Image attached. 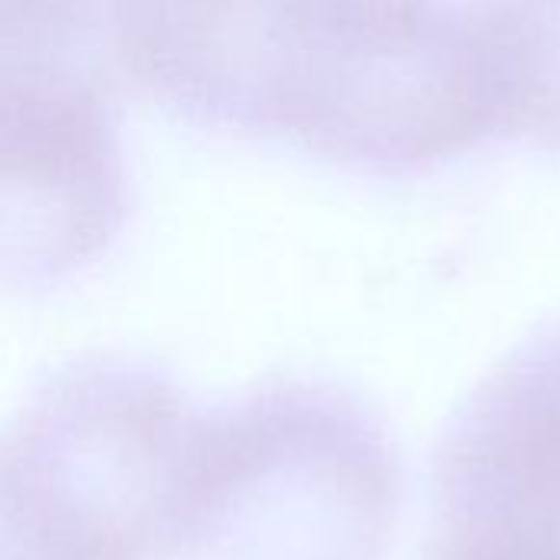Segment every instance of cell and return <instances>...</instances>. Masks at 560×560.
<instances>
[{"label": "cell", "instance_id": "8992f818", "mask_svg": "<svg viewBox=\"0 0 560 560\" xmlns=\"http://www.w3.org/2000/svg\"><path fill=\"white\" fill-rule=\"evenodd\" d=\"M495 138L560 151V0H466Z\"/></svg>", "mask_w": 560, "mask_h": 560}, {"label": "cell", "instance_id": "7a4b0ae2", "mask_svg": "<svg viewBox=\"0 0 560 560\" xmlns=\"http://www.w3.org/2000/svg\"><path fill=\"white\" fill-rule=\"evenodd\" d=\"M210 410L151 361L56 368L0 430V560L190 555Z\"/></svg>", "mask_w": 560, "mask_h": 560}, {"label": "cell", "instance_id": "6da1fadb", "mask_svg": "<svg viewBox=\"0 0 560 560\" xmlns=\"http://www.w3.org/2000/svg\"><path fill=\"white\" fill-rule=\"evenodd\" d=\"M135 89L180 121L420 177L495 138L463 0H108Z\"/></svg>", "mask_w": 560, "mask_h": 560}, {"label": "cell", "instance_id": "5b68a950", "mask_svg": "<svg viewBox=\"0 0 560 560\" xmlns=\"http://www.w3.org/2000/svg\"><path fill=\"white\" fill-rule=\"evenodd\" d=\"M420 560H560V318L515 345L446 420Z\"/></svg>", "mask_w": 560, "mask_h": 560}, {"label": "cell", "instance_id": "277c9868", "mask_svg": "<svg viewBox=\"0 0 560 560\" xmlns=\"http://www.w3.org/2000/svg\"><path fill=\"white\" fill-rule=\"evenodd\" d=\"M131 213L118 115L89 59L0 66V289L92 269Z\"/></svg>", "mask_w": 560, "mask_h": 560}, {"label": "cell", "instance_id": "3957f363", "mask_svg": "<svg viewBox=\"0 0 560 560\" xmlns=\"http://www.w3.org/2000/svg\"><path fill=\"white\" fill-rule=\"evenodd\" d=\"M400 505L384 417L341 384L279 377L210 410L190 558L384 560Z\"/></svg>", "mask_w": 560, "mask_h": 560}, {"label": "cell", "instance_id": "52a82bcc", "mask_svg": "<svg viewBox=\"0 0 560 560\" xmlns=\"http://www.w3.org/2000/svg\"><path fill=\"white\" fill-rule=\"evenodd\" d=\"M108 0H0V66L89 59Z\"/></svg>", "mask_w": 560, "mask_h": 560}]
</instances>
